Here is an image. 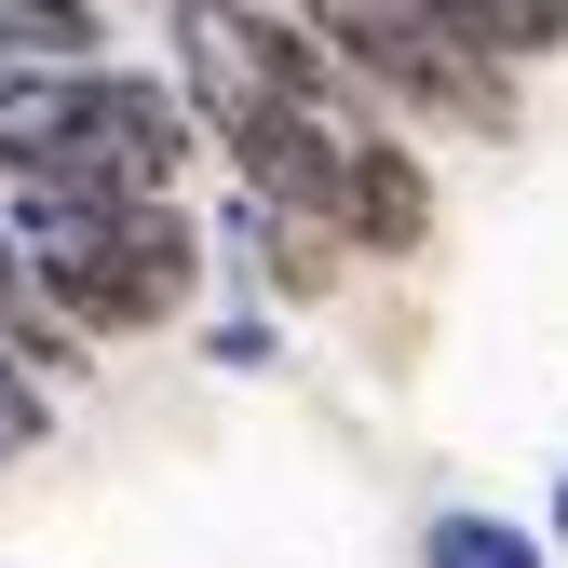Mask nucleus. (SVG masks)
Segmentation results:
<instances>
[{
	"label": "nucleus",
	"instance_id": "obj_1",
	"mask_svg": "<svg viewBox=\"0 0 568 568\" xmlns=\"http://www.w3.org/2000/svg\"><path fill=\"white\" fill-rule=\"evenodd\" d=\"M0 231L28 244V284L68 338H150L203 298V217L190 203H82V190H0Z\"/></svg>",
	"mask_w": 568,
	"mask_h": 568
},
{
	"label": "nucleus",
	"instance_id": "obj_7",
	"mask_svg": "<svg viewBox=\"0 0 568 568\" xmlns=\"http://www.w3.org/2000/svg\"><path fill=\"white\" fill-rule=\"evenodd\" d=\"M41 419H54V379L28 366V352H14V338H0V474H14V460L41 447Z\"/></svg>",
	"mask_w": 568,
	"mask_h": 568
},
{
	"label": "nucleus",
	"instance_id": "obj_4",
	"mask_svg": "<svg viewBox=\"0 0 568 568\" xmlns=\"http://www.w3.org/2000/svg\"><path fill=\"white\" fill-rule=\"evenodd\" d=\"M460 54H487L515 82V68H541V54H568V0H419Z\"/></svg>",
	"mask_w": 568,
	"mask_h": 568
},
{
	"label": "nucleus",
	"instance_id": "obj_2",
	"mask_svg": "<svg viewBox=\"0 0 568 568\" xmlns=\"http://www.w3.org/2000/svg\"><path fill=\"white\" fill-rule=\"evenodd\" d=\"M163 41H176V109L203 122V150L325 82V41L284 0H163Z\"/></svg>",
	"mask_w": 568,
	"mask_h": 568
},
{
	"label": "nucleus",
	"instance_id": "obj_8",
	"mask_svg": "<svg viewBox=\"0 0 568 568\" xmlns=\"http://www.w3.org/2000/svg\"><path fill=\"white\" fill-rule=\"evenodd\" d=\"M217 366H244V379L271 366V312H231V325H217Z\"/></svg>",
	"mask_w": 568,
	"mask_h": 568
},
{
	"label": "nucleus",
	"instance_id": "obj_3",
	"mask_svg": "<svg viewBox=\"0 0 568 568\" xmlns=\"http://www.w3.org/2000/svg\"><path fill=\"white\" fill-rule=\"evenodd\" d=\"M231 257H244V284H257L271 312H325V298H338V231H312V217L231 203Z\"/></svg>",
	"mask_w": 568,
	"mask_h": 568
},
{
	"label": "nucleus",
	"instance_id": "obj_5",
	"mask_svg": "<svg viewBox=\"0 0 568 568\" xmlns=\"http://www.w3.org/2000/svg\"><path fill=\"white\" fill-rule=\"evenodd\" d=\"M0 68H109L95 0H0Z\"/></svg>",
	"mask_w": 568,
	"mask_h": 568
},
{
	"label": "nucleus",
	"instance_id": "obj_9",
	"mask_svg": "<svg viewBox=\"0 0 568 568\" xmlns=\"http://www.w3.org/2000/svg\"><path fill=\"white\" fill-rule=\"evenodd\" d=\"M555 541H568V487H555Z\"/></svg>",
	"mask_w": 568,
	"mask_h": 568
},
{
	"label": "nucleus",
	"instance_id": "obj_6",
	"mask_svg": "<svg viewBox=\"0 0 568 568\" xmlns=\"http://www.w3.org/2000/svg\"><path fill=\"white\" fill-rule=\"evenodd\" d=\"M419 568H555V541H541V528H515V515L447 501L434 528H419Z\"/></svg>",
	"mask_w": 568,
	"mask_h": 568
}]
</instances>
